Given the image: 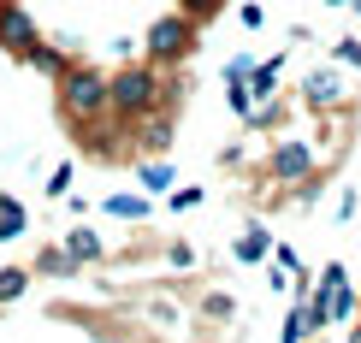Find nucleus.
Masks as SVG:
<instances>
[{
    "label": "nucleus",
    "instance_id": "nucleus-1",
    "mask_svg": "<svg viewBox=\"0 0 361 343\" xmlns=\"http://www.w3.org/2000/svg\"><path fill=\"white\" fill-rule=\"evenodd\" d=\"M54 107H59L66 125H89V118H101V113H107V71L71 59V66L54 77Z\"/></svg>",
    "mask_w": 361,
    "mask_h": 343
},
{
    "label": "nucleus",
    "instance_id": "nucleus-2",
    "mask_svg": "<svg viewBox=\"0 0 361 343\" xmlns=\"http://www.w3.org/2000/svg\"><path fill=\"white\" fill-rule=\"evenodd\" d=\"M166 101V83H160V66H118L107 77V113L113 118H142V113H160Z\"/></svg>",
    "mask_w": 361,
    "mask_h": 343
},
{
    "label": "nucleus",
    "instance_id": "nucleus-3",
    "mask_svg": "<svg viewBox=\"0 0 361 343\" xmlns=\"http://www.w3.org/2000/svg\"><path fill=\"white\" fill-rule=\"evenodd\" d=\"M195 42H202V24L195 18H184V12H160V18L148 24V36H142V54H148V66H178V59L195 54Z\"/></svg>",
    "mask_w": 361,
    "mask_h": 343
},
{
    "label": "nucleus",
    "instance_id": "nucleus-4",
    "mask_svg": "<svg viewBox=\"0 0 361 343\" xmlns=\"http://www.w3.org/2000/svg\"><path fill=\"white\" fill-rule=\"evenodd\" d=\"M314 166H320V154H314L302 137H284L273 154H267V177H273V184H308Z\"/></svg>",
    "mask_w": 361,
    "mask_h": 343
},
{
    "label": "nucleus",
    "instance_id": "nucleus-5",
    "mask_svg": "<svg viewBox=\"0 0 361 343\" xmlns=\"http://www.w3.org/2000/svg\"><path fill=\"white\" fill-rule=\"evenodd\" d=\"M36 42H42V30H36V18L24 12V0H0V54L24 59Z\"/></svg>",
    "mask_w": 361,
    "mask_h": 343
},
{
    "label": "nucleus",
    "instance_id": "nucleus-6",
    "mask_svg": "<svg viewBox=\"0 0 361 343\" xmlns=\"http://www.w3.org/2000/svg\"><path fill=\"white\" fill-rule=\"evenodd\" d=\"M71 59H78V54H71V42H36V48H30V54L18 59V66L42 71V77H59V71H66Z\"/></svg>",
    "mask_w": 361,
    "mask_h": 343
},
{
    "label": "nucleus",
    "instance_id": "nucleus-7",
    "mask_svg": "<svg viewBox=\"0 0 361 343\" xmlns=\"http://www.w3.org/2000/svg\"><path fill=\"white\" fill-rule=\"evenodd\" d=\"M302 101H308V107H338V101H343V77H338L332 66L308 71V83H302Z\"/></svg>",
    "mask_w": 361,
    "mask_h": 343
},
{
    "label": "nucleus",
    "instance_id": "nucleus-8",
    "mask_svg": "<svg viewBox=\"0 0 361 343\" xmlns=\"http://www.w3.org/2000/svg\"><path fill=\"white\" fill-rule=\"evenodd\" d=\"M267 255H273V231H267V225H243V231H237V243H231V261H243V266H261Z\"/></svg>",
    "mask_w": 361,
    "mask_h": 343
},
{
    "label": "nucleus",
    "instance_id": "nucleus-9",
    "mask_svg": "<svg viewBox=\"0 0 361 343\" xmlns=\"http://www.w3.org/2000/svg\"><path fill=\"white\" fill-rule=\"evenodd\" d=\"M59 249H66V255L78 261V266H95L101 255H107V243H101V231H89V225H71V231H66V243H59Z\"/></svg>",
    "mask_w": 361,
    "mask_h": 343
},
{
    "label": "nucleus",
    "instance_id": "nucleus-10",
    "mask_svg": "<svg viewBox=\"0 0 361 343\" xmlns=\"http://www.w3.org/2000/svg\"><path fill=\"white\" fill-rule=\"evenodd\" d=\"M137 184H142V196H166V189L178 184L172 160H142V166H137Z\"/></svg>",
    "mask_w": 361,
    "mask_h": 343
},
{
    "label": "nucleus",
    "instance_id": "nucleus-11",
    "mask_svg": "<svg viewBox=\"0 0 361 343\" xmlns=\"http://www.w3.org/2000/svg\"><path fill=\"white\" fill-rule=\"evenodd\" d=\"M101 213H113V219H130V225H142L154 207H148V196H130V189H118V196L101 201Z\"/></svg>",
    "mask_w": 361,
    "mask_h": 343
},
{
    "label": "nucleus",
    "instance_id": "nucleus-12",
    "mask_svg": "<svg viewBox=\"0 0 361 343\" xmlns=\"http://www.w3.org/2000/svg\"><path fill=\"white\" fill-rule=\"evenodd\" d=\"M279 66H284V59L273 54L267 66H255L249 77H243V83H249V101H255V107H261V101H273V89H279Z\"/></svg>",
    "mask_w": 361,
    "mask_h": 343
},
{
    "label": "nucleus",
    "instance_id": "nucleus-13",
    "mask_svg": "<svg viewBox=\"0 0 361 343\" xmlns=\"http://www.w3.org/2000/svg\"><path fill=\"white\" fill-rule=\"evenodd\" d=\"M326 314H332V325H350L361 314V296L350 285H338V290H326Z\"/></svg>",
    "mask_w": 361,
    "mask_h": 343
},
{
    "label": "nucleus",
    "instance_id": "nucleus-14",
    "mask_svg": "<svg viewBox=\"0 0 361 343\" xmlns=\"http://www.w3.org/2000/svg\"><path fill=\"white\" fill-rule=\"evenodd\" d=\"M36 273H54V278H78L83 266L71 261V255H66V249H59V243H48V249H42V255H36Z\"/></svg>",
    "mask_w": 361,
    "mask_h": 343
},
{
    "label": "nucleus",
    "instance_id": "nucleus-15",
    "mask_svg": "<svg viewBox=\"0 0 361 343\" xmlns=\"http://www.w3.org/2000/svg\"><path fill=\"white\" fill-rule=\"evenodd\" d=\"M30 278H36L30 266H0V308H6V302H18V296L30 290Z\"/></svg>",
    "mask_w": 361,
    "mask_h": 343
},
{
    "label": "nucleus",
    "instance_id": "nucleus-16",
    "mask_svg": "<svg viewBox=\"0 0 361 343\" xmlns=\"http://www.w3.org/2000/svg\"><path fill=\"white\" fill-rule=\"evenodd\" d=\"M71 184H78V172H71V160H59L42 189H48V201H66V196H71Z\"/></svg>",
    "mask_w": 361,
    "mask_h": 343
},
{
    "label": "nucleus",
    "instance_id": "nucleus-17",
    "mask_svg": "<svg viewBox=\"0 0 361 343\" xmlns=\"http://www.w3.org/2000/svg\"><path fill=\"white\" fill-rule=\"evenodd\" d=\"M314 337V325H308V314H302V302L290 308V320H284V332H279V343H308Z\"/></svg>",
    "mask_w": 361,
    "mask_h": 343
},
{
    "label": "nucleus",
    "instance_id": "nucleus-18",
    "mask_svg": "<svg viewBox=\"0 0 361 343\" xmlns=\"http://www.w3.org/2000/svg\"><path fill=\"white\" fill-rule=\"evenodd\" d=\"M219 6H225V0H178V12H184V18H195V24H202V18H214Z\"/></svg>",
    "mask_w": 361,
    "mask_h": 343
},
{
    "label": "nucleus",
    "instance_id": "nucleus-19",
    "mask_svg": "<svg viewBox=\"0 0 361 343\" xmlns=\"http://www.w3.org/2000/svg\"><path fill=\"white\" fill-rule=\"evenodd\" d=\"M249 71H255V54H231L225 59V83H243Z\"/></svg>",
    "mask_w": 361,
    "mask_h": 343
},
{
    "label": "nucleus",
    "instance_id": "nucleus-20",
    "mask_svg": "<svg viewBox=\"0 0 361 343\" xmlns=\"http://www.w3.org/2000/svg\"><path fill=\"white\" fill-rule=\"evenodd\" d=\"M338 285H350V266H343V261H326V273H320V290H338Z\"/></svg>",
    "mask_w": 361,
    "mask_h": 343
},
{
    "label": "nucleus",
    "instance_id": "nucleus-21",
    "mask_svg": "<svg viewBox=\"0 0 361 343\" xmlns=\"http://www.w3.org/2000/svg\"><path fill=\"white\" fill-rule=\"evenodd\" d=\"M166 196H172V213H190V207H202V189H166Z\"/></svg>",
    "mask_w": 361,
    "mask_h": 343
},
{
    "label": "nucleus",
    "instance_id": "nucleus-22",
    "mask_svg": "<svg viewBox=\"0 0 361 343\" xmlns=\"http://www.w3.org/2000/svg\"><path fill=\"white\" fill-rule=\"evenodd\" d=\"M332 54H338V66H355V71H361V42H355V36H343Z\"/></svg>",
    "mask_w": 361,
    "mask_h": 343
},
{
    "label": "nucleus",
    "instance_id": "nucleus-23",
    "mask_svg": "<svg viewBox=\"0 0 361 343\" xmlns=\"http://www.w3.org/2000/svg\"><path fill=\"white\" fill-rule=\"evenodd\" d=\"M202 308H207V314H214V320H231V308H237V302H231V296H225V290H214V296H207Z\"/></svg>",
    "mask_w": 361,
    "mask_h": 343
},
{
    "label": "nucleus",
    "instance_id": "nucleus-24",
    "mask_svg": "<svg viewBox=\"0 0 361 343\" xmlns=\"http://www.w3.org/2000/svg\"><path fill=\"white\" fill-rule=\"evenodd\" d=\"M166 266H178V273L195 266V249H190V243H172V249H166Z\"/></svg>",
    "mask_w": 361,
    "mask_h": 343
},
{
    "label": "nucleus",
    "instance_id": "nucleus-25",
    "mask_svg": "<svg viewBox=\"0 0 361 343\" xmlns=\"http://www.w3.org/2000/svg\"><path fill=\"white\" fill-rule=\"evenodd\" d=\"M237 18H243V30H261V24H267V12L255 6V0H243V6H237Z\"/></svg>",
    "mask_w": 361,
    "mask_h": 343
},
{
    "label": "nucleus",
    "instance_id": "nucleus-26",
    "mask_svg": "<svg viewBox=\"0 0 361 343\" xmlns=\"http://www.w3.org/2000/svg\"><path fill=\"white\" fill-rule=\"evenodd\" d=\"M30 231V219H6V213H0V243H12V237H24Z\"/></svg>",
    "mask_w": 361,
    "mask_h": 343
},
{
    "label": "nucleus",
    "instance_id": "nucleus-27",
    "mask_svg": "<svg viewBox=\"0 0 361 343\" xmlns=\"http://www.w3.org/2000/svg\"><path fill=\"white\" fill-rule=\"evenodd\" d=\"M0 213H6V219H30V213H24V201L12 196V189H0Z\"/></svg>",
    "mask_w": 361,
    "mask_h": 343
},
{
    "label": "nucleus",
    "instance_id": "nucleus-28",
    "mask_svg": "<svg viewBox=\"0 0 361 343\" xmlns=\"http://www.w3.org/2000/svg\"><path fill=\"white\" fill-rule=\"evenodd\" d=\"M350 343H361V325H350Z\"/></svg>",
    "mask_w": 361,
    "mask_h": 343
},
{
    "label": "nucleus",
    "instance_id": "nucleus-29",
    "mask_svg": "<svg viewBox=\"0 0 361 343\" xmlns=\"http://www.w3.org/2000/svg\"><path fill=\"white\" fill-rule=\"evenodd\" d=\"M326 6H350V0H326Z\"/></svg>",
    "mask_w": 361,
    "mask_h": 343
},
{
    "label": "nucleus",
    "instance_id": "nucleus-30",
    "mask_svg": "<svg viewBox=\"0 0 361 343\" xmlns=\"http://www.w3.org/2000/svg\"><path fill=\"white\" fill-rule=\"evenodd\" d=\"M350 6H355V12H361V0H350Z\"/></svg>",
    "mask_w": 361,
    "mask_h": 343
}]
</instances>
